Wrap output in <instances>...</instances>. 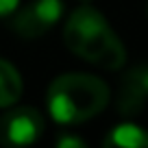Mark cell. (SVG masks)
<instances>
[{
	"instance_id": "cell-1",
	"label": "cell",
	"mask_w": 148,
	"mask_h": 148,
	"mask_svg": "<svg viewBox=\"0 0 148 148\" xmlns=\"http://www.w3.org/2000/svg\"><path fill=\"white\" fill-rule=\"evenodd\" d=\"M63 42L74 55L105 70H118L126 61L120 37L92 7H79L68 18L63 28Z\"/></svg>"
},
{
	"instance_id": "cell-2",
	"label": "cell",
	"mask_w": 148,
	"mask_h": 148,
	"mask_svg": "<svg viewBox=\"0 0 148 148\" xmlns=\"http://www.w3.org/2000/svg\"><path fill=\"white\" fill-rule=\"evenodd\" d=\"M109 102L102 79L83 72L57 76L48 87V111L59 124H81L98 116Z\"/></svg>"
},
{
	"instance_id": "cell-3",
	"label": "cell",
	"mask_w": 148,
	"mask_h": 148,
	"mask_svg": "<svg viewBox=\"0 0 148 148\" xmlns=\"http://www.w3.org/2000/svg\"><path fill=\"white\" fill-rule=\"evenodd\" d=\"M44 118L33 107H15L0 116V146H28L42 137Z\"/></svg>"
},
{
	"instance_id": "cell-4",
	"label": "cell",
	"mask_w": 148,
	"mask_h": 148,
	"mask_svg": "<svg viewBox=\"0 0 148 148\" xmlns=\"http://www.w3.org/2000/svg\"><path fill=\"white\" fill-rule=\"evenodd\" d=\"M63 13V2L61 0H33L26 5L13 20V31L18 35L33 39L44 33H48Z\"/></svg>"
},
{
	"instance_id": "cell-5",
	"label": "cell",
	"mask_w": 148,
	"mask_h": 148,
	"mask_svg": "<svg viewBox=\"0 0 148 148\" xmlns=\"http://www.w3.org/2000/svg\"><path fill=\"white\" fill-rule=\"evenodd\" d=\"M148 105V63L133 65L122 76L118 89V111L122 116H135Z\"/></svg>"
},
{
	"instance_id": "cell-6",
	"label": "cell",
	"mask_w": 148,
	"mask_h": 148,
	"mask_svg": "<svg viewBox=\"0 0 148 148\" xmlns=\"http://www.w3.org/2000/svg\"><path fill=\"white\" fill-rule=\"evenodd\" d=\"M105 146H118V148H148V131L137 124H118L105 137Z\"/></svg>"
},
{
	"instance_id": "cell-7",
	"label": "cell",
	"mask_w": 148,
	"mask_h": 148,
	"mask_svg": "<svg viewBox=\"0 0 148 148\" xmlns=\"http://www.w3.org/2000/svg\"><path fill=\"white\" fill-rule=\"evenodd\" d=\"M22 76L9 63L0 59V107H11L22 96Z\"/></svg>"
},
{
	"instance_id": "cell-8",
	"label": "cell",
	"mask_w": 148,
	"mask_h": 148,
	"mask_svg": "<svg viewBox=\"0 0 148 148\" xmlns=\"http://www.w3.org/2000/svg\"><path fill=\"white\" fill-rule=\"evenodd\" d=\"M57 146L59 148H65V146H85V142L83 139H79V137H72V135H61L59 139H57Z\"/></svg>"
},
{
	"instance_id": "cell-9",
	"label": "cell",
	"mask_w": 148,
	"mask_h": 148,
	"mask_svg": "<svg viewBox=\"0 0 148 148\" xmlns=\"http://www.w3.org/2000/svg\"><path fill=\"white\" fill-rule=\"evenodd\" d=\"M18 5H20V0H0V18L13 13L18 9Z\"/></svg>"
}]
</instances>
